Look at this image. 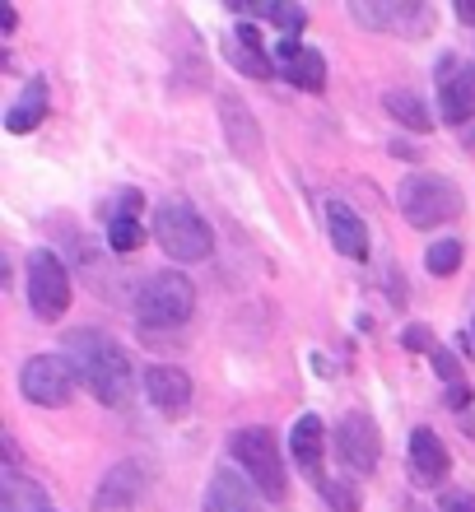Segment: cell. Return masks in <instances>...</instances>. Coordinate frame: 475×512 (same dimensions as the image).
Instances as JSON below:
<instances>
[{"mask_svg": "<svg viewBox=\"0 0 475 512\" xmlns=\"http://www.w3.org/2000/svg\"><path fill=\"white\" fill-rule=\"evenodd\" d=\"M66 359L75 368V378L94 391V401L103 405H126L131 401V387H136V373H131V359L112 336L94 331V326H80L66 336Z\"/></svg>", "mask_w": 475, "mask_h": 512, "instance_id": "obj_1", "label": "cell"}, {"mask_svg": "<svg viewBox=\"0 0 475 512\" xmlns=\"http://www.w3.org/2000/svg\"><path fill=\"white\" fill-rule=\"evenodd\" d=\"M396 205H401L410 229H420V233L438 229V224H452L466 210L457 182H448V177H438V173H410L396 187Z\"/></svg>", "mask_w": 475, "mask_h": 512, "instance_id": "obj_2", "label": "cell"}, {"mask_svg": "<svg viewBox=\"0 0 475 512\" xmlns=\"http://www.w3.org/2000/svg\"><path fill=\"white\" fill-rule=\"evenodd\" d=\"M196 312V289L182 270H154L136 294V322L145 331H177Z\"/></svg>", "mask_w": 475, "mask_h": 512, "instance_id": "obj_3", "label": "cell"}, {"mask_svg": "<svg viewBox=\"0 0 475 512\" xmlns=\"http://www.w3.org/2000/svg\"><path fill=\"white\" fill-rule=\"evenodd\" d=\"M229 452L233 461L243 466V475L257 485L261 499L271 503H285L289 494V475H285V457H280V447H275V433L261 429V424H247L229 438Z\"/></svg>", "mask_w": 475, "mask_h": 512, "instance_id": "obj_4", "label": "cell"}, {"mask_svg": "<svg viewBox=\"0 0 475 512\" xmlns=\"http://www.w3.org/2000/svg\"><path fill=\"white\" fill-rule=\"evenodd\" d=\"M154 238L173 261L191 266V261H210L215 252V233L205 224V215L191 201H163L154 210Z\"/></svg>", "mask_w": 475, "mask_h": 512, "instance_id": "obj_5", "label": "cell"}, {"mask_svg": "<svg viewBox=\"0 0 475 512\" xmlns=\"http://www.w3.org/2000/svg\"><path fill=\"white\" fill-rule=\"evenodd\" d=\"M28 308L38 322H61L70 308V275L56 252L28 256Z\"/></svg>", "mask_w": 475, "mask_h": 512, "instance_id": "obj_6", "label": "cell"}, {"mask_svg": "<svg viewBox=\"0 0 475 512\" xmlns=\"http://www.w3.org/2000/svg\"><path fill=\"white\" fill-rule=\"evenodd\" d=\"M75 382L80 378H75V368H70L66 354H38V359H28L24 373H19V391H24L33 405H47V410L66 405Z\"/></svg>", "mask_w": 475, "mask_h": 512, "instance_id": "obj_7", "label": "cell"}, {"mask_svg": "<svg viewBox=\"0 0 475 512\" xmlns=\"http://www.w3.org/2000/svg\"><path fill=\"white\" fill-rule=\"evenodd\" d=\"M438 112L448 126L475 122V66H466L462 56L438 61Z\"/></svg>", "mask_w": 475, "mask_h": 512, "instance_id": "obj_8", "label": "cell"}, {"mask_svg": "<svg viewBox=\"0 0 475 512\" xmlns=\"http://www.w3.org/2000/svg\"><path fill=\"white\" fill-rule=\"evenodd\" d=\"M336 452L350 471H373L382 461V433L373 424V415L364 410H350V415L336 424Z\"/></svg>", "mask_w": 475, "mask_h": 512, "instance_id": "obj_9", "label": "cell"}, {"mask_svg": "<svg viewBox=\"0 0 475 512\" xmlns=\"http://www.w3.org/2000/svg\"><path fill=\"white\" fill-rule=\"evenodd\" d=\"M219 126H224V145L233 149V159L261 163V126L238 94H219Z\"/></svg>", "mask_w": 475, "mask_h": 512, "instance_id": "obj_10", "label": "cell"}, {"mask_svg": "<svg viewBox=\"0 0 475 512\" xmlns=\"http://www.w3.org/2000/svg\"><path fill=\"white\" fill-rule=\"evenodd\" d=\"M354 24L392 33V28H429V10L424 5H406V0H350Z\"/></svg>", "mask_w": 475, "mask_h": 512, "instance_id": "obj_11", "label": "cell"}, {"mask_svg": "<svg viewBox=\"0 0 475 512\" xmlns=\"http://www.w3.org/2000/svg\"><path fill=\"white\" fill-rule=\"evenodd\" d=\"M145 494V471H140V461H117L108 475H103V485L94 494V512H131Z\"/></svg>", "mask_w": 475, "mask_h": 512, "instance_id": "obj_12", "label": "cell"}, {"mask_svg": "<svg viewBox=\"0 0 475 512\" xmlns=\"http://www.w3.org/2000/svg\"><path fill=\"white\" fill-rule=\"evenodd\" d=\"M201 512H261V494L257 485L238 471H215L205 485Z\"/></svg>", "mask_w": 475, "mask_h": 512, "instance_id": "obj_13", "label": "cell"}, {"mask_svg": "<svg viewBox=\"0 0 475 512\" xmlns=\"http://www.w3.org/2000/svg\"><path fill=\"white\" fill-rule=\"evenodd\" d=\"M224 61H229L238 75H247V80H271L275 75L271 52L261 47V33L252 24H238L229 33V42H224Z\"/></svg>", "mask_w": 475, "mask_h": 512, "instance_id": "obj_14", "label": "cell"}, {"mask_svg": "<svg viewBox=\"0 0 475 512\" xmlns=\"http://www.w3.org/2000/svg\"><path fill=\"white\" fill-rule=\"evenodd\" d=\"M145 396L163 415H182L191 405V378L173 364H150L145 368Z\"/></svg>", "mask_w": 475, "mask_h": 512, "instance_id": "obj_15", "label": "cell"}, {"mask_svg": "<svg viewBox=\"0 0 475 512\" xmlns=\"http://www.w3.org/2000/svg\"><path fill=\"white\" fill-rule=\"evenodd\" d=\"M410 471H415V480H420L424 489H434L448 480V447H443V438H438L434 429H415L410 433Z\"/></svg>", "mask_w": 475, "mask_h": 512, "instance_id": "obj_16", "label": "cell"}, {"mask_svg": "<svg viewBox=\"0 0 475 512\" xmlns=\"http://www.w3.org/2000/svg\"><path fill=\"white\" fill-rule=\"evenodd\" d=\"M289 457H294V466H299L308 480H317V485H326L322 480V457H326V429L317 415H303L294 429H289Z\"/></svg>", "mask_w": 475, "mask_h": 512, "instance_id": "obj_17", "label": "cell"}, {"mask_svg": "<svg viewBox=\"0 0 475 512\" xmlns=\"http://www.w3.org/2000/svg\"><path fill=\"white\" fill-rule=\"evenodd\" d=\"M326 238H331V247H336L340 256H350V261H368V229H364V219L354 215L345 201L326 205Z\"/></svg>", "mask_w": 475, "mask_h": 512, "instance_id": "obj_18", "label": "cell"}, {"mask_svg": "<svg viewBox=\"0 0 475 512\" xmlns=\"http://www.w3.org/2000/svg\"><path fill=\"white\" fill-rule=\"evenodd\" d=\"M47 117V80H28L24 89H19V98L10 103V112H5V131H14V135H28L33 126Z\"/></svg>", "mask_w": 475, "mask_h": 512, "instance_id": "obj_19", "label": "cell"}, {"mask_svg": "<svg viewBox=\"0 0 475 512\" xmlns=\"http://www.w3.org/2000/svg\"><path fill=\"white\" fill-rule=\"evenodd\" d=\"M0 512H47V489L38 480L19 475L14 466H5L0 475Z\"/></svg>", "mask_w": 475, "mask_h": 512, "instance_id": "obj_20", "label": "cell"}, {"mask_svg": "<svg viewBox=\"0 0 475 512\" xmlns=\"http://www.w3.org/2000/svg\"><path fill=\"white\" fill-rule=\"evenodd\" d=\"M382 112L415 135L434 131V117H429V108H424V98L415 94V89H387V94H382Z\"/></svg>", "mask_w": 475, "mask_h": 512, "instance_id": "obj_21", "label": "cell"}, {"mask_svg": "<svg viewBox=\"0 0 475 512\" xmlns=\"http://www.w3.org/2000/svg\"><path fill=\"white\" fill-rule=\"evenodd\" d=\"M280 75H285L294 89H308V94H322L326 89V61H322V52H313V47H303Z\"/></svg>", "mask_w": 475, "mask_h": 512, "instance_id": "obj_22", "label": "cell"}, {"mask_svg": "<svg viewBox=\"0 0 475 512\" xmlns=\"http://www.w3.org/2000/svg\"><path fill=\"white\" fill-rule=\"evenodd\" d=\"M140 243H145V224H140L136 215H112V224H108L112 252H136Z\"/></svg>", "mask_w": 475, "mask_h": 512, "instance_id": "obj_23", "label": "cell"}, {"mask_svg": "<svg viewBox=\"0 0 475 512\" xmlns=\"http://www.w3.org/2000/svg\"><path fill=\"white\" fill-rule=\"evenodd\" d=\"M462 243L457 238H443V243L429 247V256H424V266H429V275H457L462 270Z\"/></svg>", "mask_w": 475, "mask_h": 512, "instance_id": "obj_24", "label": "cell"}, {"mask_svg": "<svg viewBox=\"0 0 475 512\" xmlns=\"http://www.w3.org/2000/svg\"><path fill=\"white\" fill-rule=\"evenodd\" d=\"M266 19H271L285 38H299L303 28H308V10H303V5H285V0H271V5H266Z\"/></svg>", "mask_w": 475, "mask_h": 512, "instance_id": "obj_25", "label": "cell"}, {"mask_svg": "<svg viewBox=\"0 0 475 512\" xmlns=\"http://www.w3.org/2000/svg\"><path fill=\"white\" fill-rule=\"evenodd\" d=\"M322 499L331 503L336 512H359V489L350 480H326L322 485Z\"/></svg>", "mask_w": 475, "mask_h": 512, "instance_id": "obj_26", "label": "cell"}, {"mask_svg": "<svg viewBox=\"0 0 475 512\" xmlns=\"http://www.w3.org/2000/svg\"><path fill=\"white\" fill-rule=\"evenodd\" d=\"M401 345H406L410 354H420V350H429V354H434V350H438V345H434V331H429V326H424V322L406 326V331H401Z\"/></svg>", "mask_w": 475, "mask_h": 512, "instance_id": "obj_27", "label": "cell"}, {"mask_svg": "<svg viewBox=\"0 0 475 512\" xmlns=\"http://www.w3.org/2000/svg\"><path fill=\"white\" fill-rule=\"evenodd\" d=\"M434 368H438V378L448 382V387H462V364H457V359H452L443 345L434 350Z\"/></svg>", "mask_w": 475, "mask_h": 512, "instance_id": "obj_28", "label": "cell"}, {"mask_svg": "<svg viewBox=\"0 0 475 512\" xmlns=\"http://www.w3.org/2000/svg\"><path fill=\"white\" fill-rule=\"evenodd\" d=\"M438 512H475V494H466V489H448V494L438 499Z\"/></svg>", "mask_w": 475, "mask_h": 512, "instance_id": "obj_29", "label": "cell"}, {"mask_svg": "<svg viewBox=\"0 0 475 512\" xmlns=\"http://www.w3.org/2000/svg\"><path fill=\"white\" fill-rule=\"evenodd\" d=\"M303 47H299V38H280L275 42V61H280V70L289 66V61H294V56H299Z\"/></svg>", "mask_w": 475, "mask_h": 512, "instance_id": "obj_30", "label": "cell"}, {"mask_svg": "<svg viewBox=\"0 0 475 512\" xmlns=\"http://www.w3.org/2000/svg\"><path fill=\"white\" fill-rule=\"evenodd\" d=\"M457 19H466V24H475V0H462V5H457Z\"/></svg>", "mask_w": 475, "mask_h": 512, "instance_id": "obj_31", "label": "cell"}, {"mask_svg": "<svg viewBox=\"0 0 475 512\" xmlns=\"http://www.w3.org/2000/svg\"><path fill=\"white\" fill-rule=\"evenodd\" d=\"M392 154H396V159H420V149H410V145H401V140H396V145H392Z\"/></svg>", "mask_w": 475, "mask_h": 512, "instance_id": "obj_32", "label": "cell"}, {"mask_svg": "<svg viewBox=\"0 0 475 512\" xmlns=\"http://www.w3.org/2000/svg\"><path fill=\"white\" fill-rule=\"evenodd\" d=\"M471 336H475V322H471Z\"/></svg>", "mask_w": 475, "mask_h": 512, "instance_id": "obj_33", "label": "cell"}]
</instances>
